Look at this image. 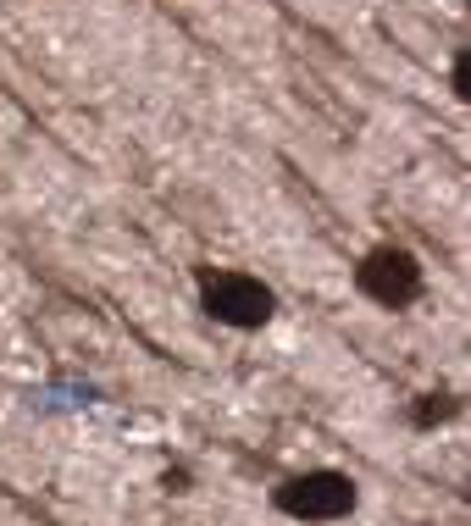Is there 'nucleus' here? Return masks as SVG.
<instances>
[{"label":"nucleus","mask_w":471,"mask_h":526,"mask_svg":"<svg viewBox=\"0 0 471 526\" xmlns=\"http://www.w3.org/2000/svg\"><path fill=\"white\" fill-rule=\"evenodd\" d=\"M200 305L206 316H217L222 327H266L272 311H278V299L261 277H244V272H200Z\"/></svg>","instance_id":"1"},{"label":"nucleus","mask_w":471,"mask_h":526,"mask_svg":"<svg viewBox=\"0 0 471 526\" xmlns=\"http://www.w3.org/2000/svg\"><path fill=\"white\" fill-rule=\"evenodd\" d=\"M455 95H471V56L455 61Z\"/></svg>","instance_id":"4"},{"label":"nucleus","mask_w":471,"mask_h":526,"mask_svg":"<svg viewBox=\"0 0 471 526\" xmlns=\"http://www.w3.org/2000/svg\"><path fill=\"white\" fill-rule=\"evenodd\" d=\"M355 288H361L372 305L383 311H399V305H411L422 294V266H416L411 250H399V244H377L361 266H355Z\"/></svg>","instance_id":"2"},{"label":"nucleus","mask_w":471,"mask_h":526,"mask_svg":"<svg viewBox=\"0 0 471 526\" xmlns=\"http://www.w3.org/2000/svg\"><path fill=\"white\" fill-rule=\"evenodd\" d=\"M278 510L294 521H339L355 510V482L344 471H305L278 488Z\"/></svg>","instance_id":"3"}]
</instances>
